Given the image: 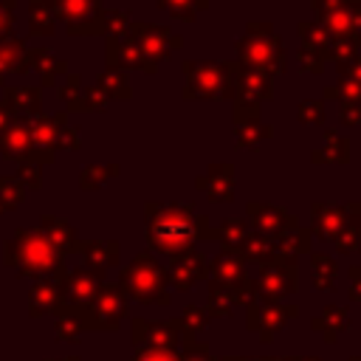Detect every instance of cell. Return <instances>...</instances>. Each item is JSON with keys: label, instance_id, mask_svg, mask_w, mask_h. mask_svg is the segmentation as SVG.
I'll use <instances>...</instances> for the list:
<instances>
[{"label": "cell", "instance_id": "obj_12", "mask_svg": "<svg viewBox=\"0 0 361 361\" xmlns=\"http://www.w3.org/2000/svg\"><path fill=\"white\" fill-rule=\"evenodd\" d=\"M135 361H180V355H175L169 347H147L135 355Z\"/></svg>", "mask_w": 361, "mask_h": 361}, {"label": "cell", "instance_id": "obj_13", "mask_svg": "<svg viewBox=\"0 0 361 361\" xmlns=\"http://www.w3.org/2000/svg\"><path fill=\"white\" fill-rule=\"evenodd\" d=\"M164 3L172 8V14H178V17L183 14L186 20H192V17H195V11H197L206 0H164Z\"/></svg>", "mask_w": 361, "mask_h": 361}, {"label": "cell", "instance_id": "obj_10", "mask_svg": "<svg viewBox=\"0 0 361 361\" xmlns=\"http://www.w3.org/2000/svg\"><path fill=\"white\" fill-rule=\"evenodd\" d=\"M333 276H336V262L327 254H316L313 257V285L319 288H333Z\"/></svg>", "mask_w": 361, "mask_h": 361}, {"label": "cell", "instance_id": "obj_4", "mask_svg": "<svg viewBox=\"0 0 361 361\" xmlns=\"http://www.w3.org/2000/svg\"><path fill=\"white\" fill-rule=\"evenodd\" d=\"M251 220L259 226L262 234H282V228H296V220H290L282 209L276 206H251Z\"/></svg>", "mask_w": 361, "mask_h": 361}, {"label": "cell", "instance_id": "obj_3", "mask_svg": "<svg viewBox=\"0 0 361 361\" xmlns=\"http://www.w3.org/2000/svg\"><path fill=\"white\" fill-rule=\"evenodd\" d=\"M231 65H192V79H189V93L192 96H217L226 90Z\"/></svg>", "mask_w": 361, "mask_h": 361}, {"label": "cell", "instance_id": "obj_1", "mask_svg": "<svg viewBox=\"0 0 361 361\" xmlns=\"http://www.w3.org/2000/svg\"><path fill=\"white\" fill-rule=\"evenodd\" d=\"M197 237V217L189 206H158L149 214V240L161 251H186Z\"/></svg>", "mask_w": 361, "mask_h": 361}, {"label": "cell", "instance_id": "obj_16", "mask_svg": "<svg viewBox=\"0 0 361 361\" xmlns=\"http://www.w3.org/2000/svg\"><path fill=\"white\" fill-rule=\"evenodd\" d=\"M186 361H212L206 355V347H192V355H186Z\"/></svg>", "mask_w": 361, "mask_h": 361}, {"label": "cell", "instance_id": "obj_15", "mask_svg": "<svg viewBox=\"0 0 361 361\" xmlns=\"http://www.w3.org/2000/svg\"><path fill=\"white\" fill-rule=\"evenodd\" d=\"M186 319L192 322V327H189V330H200V327L206 324V316H203L197 307H189V310H186Z\"/></svg>", "mask_w": 361, "mask_h": 361}, {"label": "cell", "instance_id": "obj_9", "mask_svg": "<svg viewBox=\"0 0 361 361\" xmlns=\"http://www.w3.org/2000/svg\"><path fill=\"white\" fill-rule=\"evenodd\" d=\"M175 274H178V288H189L203 274V257L197 251H192V257L175 262Z\"/></svg>", "mask_w": 361, "mask_h": 361}, {"label": "cell", "instance_id": "obj_8", "mask_svg": "<svg viewBox=\"0 0 361 361\" xmlns=\"http://www.w3.org/2000/svg\"><path fill=\"white\" fill-rule=\"evenodd\" d=\"M214 271H217V276L223 279V285H228L231 290H237V288H245V285H248V279H245V274H243V259H240V257H234L231 251H223V254L217 257Z\"/></svg>", "mask_w": 361, "mask_h": 361}, {"label": "cell", "instance_id": "obj_6", "mask_svg": "<svg viewBox=\"0 0 361 361\" xmlns=\"http://www.w3.org/2000/svg\"><path fill=\"white\" fill-rule=\"evenodd\" d=\"M231 183H234V175H231L228 164H217L200 178V186L209 192L212 200H228L231 197Z\"/></svg>", "mask_w": 361, "mask_h": 361}, {"label": "cell", "instance_id": "obj_14", "mask_svg": "<svg viewBox=\"0 0 361 361\" xmlns=\"http://www.w3.org/2000/svg\"><path fill=\"white\" fill-rule=\"evenodd\" d=\"M226 234H228V245H237L240 240L248 237V234L243 231V223H226V226H223V237H226Z\"/></svg>", "mask_w": 361, "mask_h": 361}, {"label": "cell", "instance_id": "obj_2", "mask_svg": "<svg viewBox=\"0 0 361 361\" xmlns=\"http://www.w3.org/2000/svg\"><path fill=\"white\" fill-rule=\"evenodd\" d=\"M251 31V28H248ZM262 34H245V39L237 45L240 48V59L248 62L251 68H262V71H282V48L279 39L274 37V31L268 25H259Z\"/></svg>", "mask_w": 361, "mask_h": 361}, {"label": "cell", "instance_id": "obj_5", "mask_svg": "<svg viewBox=\"0 0 361 361\" xmlns=\"http://www.w3.org/2000/svg\"><path fill=\"white\" fill-rule=\"evenodd\" d=\"M262 288L268 293H288L296 288V262H271L262 274Z\"/></svg>", "mask_w": 361, "mask_h": 361}, {"label": "cell", "instance_id": "obj_17", "mask_svg": "<svg viewBox=\"0 0 361 361\" xmlns=\"http://www.w3.org/2000/svg\"><path fill=\"white\" fill-rule=\"evenodd\" d=\"M228 361H237V358H228Z\"/></svg>", "mask_w": 361, "mask_h": 361}, {"label": "cell", "instance_id": "obj_11", "mask_svg": "<svg viewBox=\"0 0 361 361\" xmlns=\"http://www.w3.org/2000/svg\"><path fill=\"white\" fill-rule=\"evenodd\" d=\"M338 313H344V310H338V307H327L319 319H313V327H316V330H324V327L330 324V330L324 333V338H327V341H333V338H336V333H341V330H344V324H347V319H338V322H336V316H338Z\"/></svg>", "mask_w": 361, "mask_h": 361}, {"label": "cell", "instance_id": "obj_7", "mask_svg": "<svg viewBox=\"0 0 361 361\" xmlns=\"http://www.w3.org/2000/svg\"><path fill=\"white\" fill-rule=\"evenodd\" d=\"M344 209H336L330 203H319L313 206V226H316V234L319 237H336L338 228H344Z\"/></svg>", "mask_w": 361, "mask_h": 361}]
</instances>
